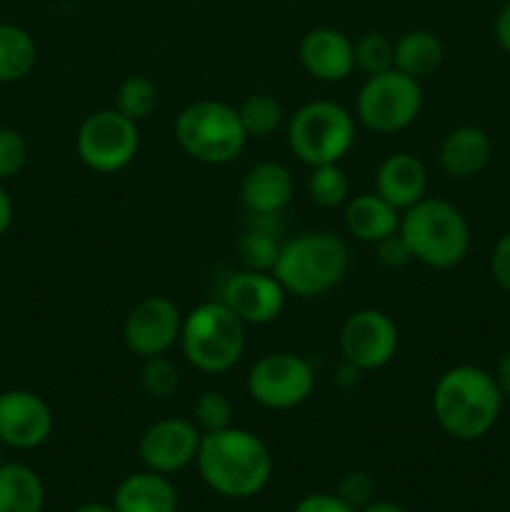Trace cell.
I'll return each mask as SVG.
<instances>
[{
    "mask_svg": "<svg viewBox=\"0 0 510 512\" xmlns=\"http://www.w3.org/2000/svg\"><path fill=\"white\" fill-rule=\"evenodd\" d=\"M195 465L203 483L230 500L255 498L273 475L268 445L255 433L235 425L218 433H203Z\"/></svg>",
    "mask_w": 510,
    "mask_h": 512,
    "instance_id": "6da1fadb",
    "label": "cell"
},
{
    "mask_svg": "<svg viewBox=\"0 0 510 512\" xmlns=\"http://www.w3.org/2000/svg\"><path fill=\"white\" fill-rule=\"evenodd\" d=\"M503 393L493 373L478 365H455L433 388V415L445 435L460 443L485 438L498 423Z\"/></svg>",
    "mask_w": 510,
    "mask_h": 512,
    "instance_id": "7a4b0ae2",
    "label": "cell"
},
{
    "mask_svg": "<svg viewBox=\"0 0 510 512\" xmlns=\"http://www.w3.org/2000/svg\"><path fill=\"white\" fill-rule=\"evenodd\" d=\"M350 270V248L330 230H305L280 245L273 275L295 298H323L338 288Z\"/></svg>",
    "mask_w": 510,
    "mask_h": 512,
    "instance_id": "3957f363",
    "label": "cell"
},
{
    "mask_svg": "<svg viewBox=\"0 0 510 512\" xmlns=\"http://www.w3.org/2000/svg\"><path fill=\"white\" fill-rule=\"evenodd\" d=\"M400 235L413 260L435 270H450L470 253V225L460 208L440 198H423L400 215Z\"/></svg>",
    "mask_w": 510,
    "mask_h": 512,
    "instance_id": "277c9868",
    "label": "cell"
},
{
    "mask_svg": "<svg viewBox=\"0 0 510 512\" xmlns=\"http://www.w3.org/2000/svg\"><path fill=\"white\" fill-rule=\"evenodd\" d=\"M245 328L248 325L223 300H208L183 315L180 348L195 370L205 375H223L243 358Z\"/></svg>",
    "mask_w": 510,
    "mask_h": 512,
    "instance_id": "5b68a950",
    "label": "cell"
},
{
    "mask_svg": "<svg viewBox=\"0 0 510 512\" xmlns=\"http://www.w3.org/2000/svg\"><path fill=\"white\" fill-rule=\"evenodd\" d=\"M178 148L203 165H228L243 153L248 135L238 108L220 100H195L185 105L173 125Z\"/></svg>",
    "mask_w": 510,
    "mask_h": 512,
    "instance_id": "8992f818",
    "label": "cell"
},
{
    "mask_svg": "<svg viewBox=\"0 0 510 512\" xmlns=\"http://www.w3.org/2000/svg\"><path fill=\"white\" fill-rule=\"evenodd\" d=\"M285 135L300 163H340L355 145V115L335 100H310L290 115Z\"/></svg>",
    "mask_w": 510,
    "mask_h": 512,
    "instance_id": "52a82bcc",
    "label": "cell"
},
{
    "mask_svg": "<svg viewBox=\"0 0 510 512\" xmlns=\"http://www.w3.org/2000/svg\"><path fill=\"white\" fill-rule=\"evenodd\" d=\"M423 110L420 80L390 68L368 75L355 98V118L378 135H395L413 125Z\"/></svg>",
    "mask_w": 510,
    "mask_h": 512,
    "instance_id": "ba28073f",
    "label": "cell"
},
{
    "mask_svg": "<svg viewBox=\"0 0 510 512\" xmlns=\"http://www.w3.org/2000/svg\"><path fill=\"white\" fill-rule=\"evenodd\" d=\"M75 150L85 168L100 175L120 173L133 163L140 150L138 123L115 108L95 110L80 123Z\"/></svg>",
    "mask_w": 510,
    "mask_h": 512,
    "instance_id": "9c48e42d",
    "label": "cell"
},
{
    "mask_svg": "<svg viewBox=\"0 0 510 512\" xmlns=\"http://www.w3.org/2000/svg\"><path fill=\"white\" fill-rule=\"evenodd\" d=\"M253 403L265 410H293L303 405L315 390V370L303 355L265 353L255 360L245 378Z\"/></svg>",
    "mask_w": 510,
    "mask_h": 512,
    "instance_id": "30bf717a",
    "label": "cell"
},
{
    "mask_svg": "<svg viewBox=\"0 0 510 512\" xmlns=\"http://www.w3.org/2000/svg\"><path fill=\"white\" fill-rule=\"evenodd\" d=\"M183 313L173 300L163 295H150L140 300L123 323V343L135 358L148 360L155 355H168L180 343Z\"/></svg>",
    "mask_w": 510,
    "mask_h": 512,
    "instance_id": "8fae6325",
    "label": "cell"
},
{
    "mask_svg": "<svg viewBox=\"0 0 510 512\" xmlns=\"http://www.w3.org/2000/svg\"><path fill=\"white\" fill-rule=\"evenodd\" d=\"M398 325L383 310H355L340 330V350L358 370H380L398 353Z\"/></svg>",
    "mask_w": 510,
    "mask_h": 512,
    "instance_id": "7c38bea8",
    "label": "cell"
},
{
    "mask_svg": "<svg viewBox=\"0 0 510 512\" xmlns=\"http://www.w3.org/2000/svg\"><path fill=\"white\" fill-rule=\"evenodd\" d=\"M203 433L188 418H163L150 423L138 440V455L153 473L175 475L195 463Z\"/></svg>",
    "mask_w": 510,
    "mask_h": 512,
    "instance_id": "4fadbf2b",
    "label": "cell"
},
{
    "mask_svg": "<svg viewBox=\"0 0 510 512\" xmlns=\"http://www.w3.org/2000/svg\"><path fill=\"white\" fill-rule=\"evenodd\" d=\"M285 288L273 273L263 270H238L228 275L220 288V300L243 320L245 325H268L280 318L285 308Z\"/></svg>",
    "mask_w": 510,
    "mask_h": 512,
    "instance_id": "5bb4252c",
    "label": "cell"
},
{
    "mask_svg": "<svg viewBox=\"0 0 510 512\" xmlns=\"http://www.w3.org/2000/svg\"><path fill=\"white\" fill-rule=\"evenodd\" d=\"M53 410L33 390L0 393V443L13 450H35L53 435Z\"/></svg>",
    "mask_w": 510,
    "mask_h": 512,
    "instance_id": "9a60e30c",
    "label": "cell"
},
{
    "mask_svg": "<svg viewBox=\"0 0 510 512\" xmlns=\"http://www.w3.org/2000/svg\"><path fill=\"white\" fill-rule=\"evenodd\" d=\"M298 55L305 73L320 83H343L355 70L353 40L328 25L308 30L300 40Z\"/></svg>",
    "mask_w": 510,
    "mask_h": 512,
    "instance_id": "2e32d148",
    "label": "cell"
},
{
    "mask_svg": "<svg viewBox=\"0 0 510 512\" xmlns=\"http://www.w3.org/2000/svg\"><path fill=\"white\" fill-rule=\"evenodd\" d=\"M293 195V173L275 160L255 163L240 183V200L250 215H280L290 205Z\"/></svg>",
    "mask_w": 510,
    "mask_h": 512,
    "instance_id": "e0dca14e",
    "label": "cell"
},
{
    "mask_svg": "<svg viewBox=\"0 0 510 512\" xmlns=\"http://www.w3.org/2000/svg\"><path fill=\"white\" fill-rule=\"evenodd\" d=\"M375 193L388 200L400 213L420 203L428 193V170L413 153H393L375 173Z\"/></svg>",
    "mask_w": 510,
    "mask_h": 512,
    "instance_id": "ac0fdd59",
    "label": "cell"
},
{
    "mask_svg": "<svg viewBox=\"0 0 510 512\" xmlns=\"http://www.w3.org/2000/svg\"><path fill=\"white\" fill-rule=\"evenodd\" d=\"M493 155L490 135L478 125H458L440 143V168L455 180H468L483 173Z\"/></svg>",
    "mask_w": 510,
    "mask_h": 512,
    "instance_id": "d6986e66",
    "label": "cell"
},
{
    "mask_svg": "<svg viewBox=\"0 0 510 512\" xmlns=\"http://www.w3.org/2000/svg\"><path fill=\"white\" fill-rule=\"evenodd\" d=\"M180 498L170 475L140 470L120 480L113 493L115 512H178Z\"/></svg>",
    "mask_w": 510,
    "mask_h": 512,
    "instance_id": "ffe728a7",
    "label": "cell"
},
{
    "mask_svg": "<svg viewBox=\"0 0 510 512\" xmlns=\"http://www.w3.org/2000/svg\"><path fill=\"white\" fill-rule=\"evenodd\" d=\"M345 228L360 243L378 245L400 230V210L378 193H360L345 203Z\"/></svg>",
    "mask_w": 510,
    "mask_h": 512,
    "instance_id": "44dd1931",
    "label": "cell"
},
{
    "mask_svg": "<svg viewBox=\"0 0 510 512\" xmlns=\"http://www.w3.org/2000/svg\"><path fill=\"white\" fill-rule=\"evenodd\" d=\"M443 58V43L430 30H408V33H403L395 40L393 68L415 80H423L428 75H433L443 65Z\"/></svg>",
    "mask_w": 510,
    "mask_h": 512,
    "instance_id": "7402d4cb",
    "label": "cell"
},
{
    "mask_svg": "<svg viewBox=\"0 0 510 512\" xmlns=\"http://www.w3.org/2000/svg\"><path fill=\"white\" fill-rule=\"evenodd\" d=\"M45 488L40 475L23 463L0 465V512H43Z\"/></svg>",
    "mask_w": 510,
    "mask_h": 512,
    "instance_id": "603a6c76",
    "label": "cell"
},
{
    "mask_svg": "<svg viewBox=\"0 0 510 512\" xmlns=\"http://www.w3.org/2000/svg\"><path fill=\"white\" fill-rule=\"evenodd\" d=\"M38 63L33 35L15 23H0V83H20Z\"/></svg>",
    "mask_w": 510,
    "mask_h": 512,
    "instance_id": "cb8c5ba5",
    "label": "cell"
},
{
    "mask_svg": "<svg viewBox=\"0 0 510 512\" xmlns=\"http://www.w3.org/2000/svg\"><path fill=\"white\" fill-rule=\"evenodd\" d=\"M240 123L248 138H270L285 123V110L280 100L270 93H253L240 103Z\"/></svg>",
    "mask_w": 510,
    "mask_h": 512,
    "instance_id": "d4e9b609",
    "label": "cell"
},
{
    "mask_svg": "<svg viewBox=\"0 0 510 512\" xmlns=\"http://www.w3.org/2000/svg\"><path fill=\"white\" fill-rule=\"evenodd\" d=\"M308 195L320 208H340L350 200V178L340 163H325L310 168Z\"/></svg>",
    "mask_w": 510,
    "mask_h": 512,
    "instance_id": "484cf974",
    "label": "cell"
},
{
    "mask_svg": "<svg viewBox=\"0 0 510 512\" xmlns=\"http://www.w3.org/2000/svg\"><path fill=\"white\" fill-rule=\"evenodd\" d=\"M113 108L120 110L125 118L140 123V120L150 118L153 110L158 108V88L145 75H128L115 90Z\"/></svg>",
    "mask_w": 510,
    "mask_h": 512,
    "instance_id": "4316f807",
    "label": "cell"
},
{
    "mask_svg": "<svg viewBox=\"0 0 510 512\" xmlns=\"http://www.w3.org/2000/svg\"><path fill=\"white\" fill-rule=\"evenodd\" d=\"M280 235L268 233L248 225L245 233L238 238V255L243 268L248 270H263V273H273L275 260L280 255Z\"/></svg>",
    "mask_w": 510,
    "mask_h": 512,
    "instance_id": "83f0119b",
    "label": "cell"
},
{
    "mask_svg": "<svg viewBox=\"0 0 510 512\" xmlns=\"http://www.w3.org/2000/svg\"><path fill=\"white\" fill-rule=\"evenodd\" d=\"M353 53L355 68L363 70L365 75H378L393 68L395 43L388 35L378 33V30H370V33H363L355 40Z\"/></svg>",
    "mask_w": 510,
    "mask_h": 512,
    "instance_id": "f1b7e54d",
    "label": "cell"
},
{
    "mask_svg": "<svg viewBox=\"0 0 510 512\" xmlns=\"http://www.w3.org/2000/svg\"><path fill=\"white\" fill-rule=\"evenodd\" d=\"M193 423L200 433H218L233 425V403L218 390H205L193 403Z\"/></svg>",
    "mask_w": 510,
    "mask_h": 512,
    "instance_id": "f546056e",
    "label": "cell"
},
{
    "mask_svg": "<svg viewBox=\"0 0 510 512\" xmlns=\"http://www.w3.org/2000/svg\"><path fill=\"white\" fill-rule=\"evenodd\" d=\"M180 375L178 368L170 363L165 355H155V358L143 360V370H140V388L148 398L153 400H168L170 395L178 390Z\"/></svg>",
    "mask_w": 510,
    "mask_h": 512,
    "instance_id": "4dcf8cb0",
    "label": "cell"
},
{
    "mask_svg": "<svg viewBox=\"0 0 510 512\" xmlns=\"http://www.w3.org/2000/svg\"><path fill=\"white\" fill-rule=\"evenodd\" d=\"M28 163V143L15 128H0V183L23 173Z\"/></svg>",
    "mask_w": 510,
    "mask_h": 512,
    "instance_id": "1f68e13d",
    "label": "cell"
},
{
    "mask_svg": "<svg viewBox=\"0 0 510 512\" xmlns=\"http://www.w3.org/2000/svg\"><path fill=\"white\" fill-rule=\"evenodd\" d=\"M338 498H343L350 508L363 510L365 505L375 500V480L363 470L348 473L338 485Z\"/></svg>",
    "mask_w": 510,
    "mask_h": 512,
    "instance_id": "d6a6232c",
    "label": "cell"
},
{
    "mask_svg": "<svg viewBox=\"0 0 510 512\" xmlns=\"http://www.w3.org/2000/svg\"><path fill=\"white\" fill-rule=\"evenodd\" d=\"M490 273L493 280L500 285V290L510 295V233L500 235L498 243L493 245L490 253Z\"/></svg>",
    "mask_w": 510,
    "mask_h": 512,
    "instance_id": "836d02e7",
    "label": "cell"
},
{
    "mask_svg": "<svg viewBox=\"0 0 510 512\" xmlns=\"http://www.w3.org/2000/svg\"><path fill=\"white\" fill-rule=\"evenodd\" d=\"M378 260L385 265V268H403L413 260V253H410L408 243L403 240L400 230L390 238L380 240L378 243Z\"/></svg>",
    "mask_w": 510,
    "mask_h": 512,
    "instance_id": "e575fe53",
    "label": "cell"
},
{
    "mask_svg": "<svg viewBox=\"0 0 510 512\" xmlns=\"http://www.w3.org/2000/svg\"><path fill=\"white\" fill-rule=\"evenodd\" d=\"M293 512H358L350 508L343 498H338V493H313L305 495Z\"/></svg>",
    "mask_w": 510,
    "mask_h": 512,
    "instance_id": "d590c367",
    "label": "cell"
},
{
    "mask_svg": "<svg viewBox=\"0 0 510 512\" xmlns=\"http://www.w3.org/2000/svg\"><path fill=\"white\" fill-rule=\"evenodd\" d=\"M493 33H495V40H498L500 50H505V53L510 55V0L498 10V15H495Z\"/></svg>",
    "mask_w": 510,
    "mask_h": 512,
    "instance_id": "8d00e7d4",
    "label": "cell"
},
{
    "mask_svg": "<svg viewBox=\"0 0 510 512\" xmlns=\"http://www.w3.org/2000/svg\"><path fill=\"white\" fill-rule=\"evenodd\" d=\"M360 373H363V370H358L353 363H348V360H343V363L338 365V370H335L333 383L338 385V388L350 390V388H355V385L360 383Z\"/></svg>",
    "mask_w": 510,
    "mask_h": 512,
    "instance_id": "74e56055",
    "label": "cell"
},
{
    "mask_svg": "<svg viewBox=\"0 0 510 512\" xmlns=\"http://www.w3.org/2000/svg\"><path fill=\"white\" fill-rule=\"evenodd\" d=\"M493 378H495V385H498V390L503 393V398L508 400L510 398V350L500 355Z\"/></svg>",
    "mask_w": 510,
    "mask_h": 512,
    "instance_id": "f35d334b",
    "label": "cell"
},
{
    "mask_svg": "<svg viewBox=\"0 0 510 512\" xmlns=\"http://www.w3.org/2000/svg\"><path fill=\"white\" fill-rule=\"evenodd\" d=\"M10 225H13V200H10L8 190L0 183V238L8 233Z\"/></svg>",
    "mask_w": 510,
    "mask_h": 512,
    "instance_id": "ab89813d",
    "label": "cell"
},
{
    "mask_svg": "<svg viewBox=\"0 0 510 512\" xmlns=\"http://www.w3.org/2000/svg\"><path fill=\"white\" fill-rule=\"evenodd\" d=\"M358 512H408V510L398 503H390V500H373V503H368Z\"/></svg>",
    "mask_w": 510,
    "mask_h": 512,
    "instance_id": "60d3db41",
    "label": "cell"
},
{
    "mask_svg": "<svg viewBox=\"0 0 510 512\" xmlns=\"http://www.w3.org/2000/svg\"><path fill=\"white\" fill-rule=\"evenodd\" d=\"M73 512H115V508H113V503H110V505H105V503H83V505H78V508H75Z\"/></svg>",
    "mask_w": 510,
    "mask_h": 512,
    "instance_id": "b9f144b4",
    "label": "cell"
}]
</instances>
